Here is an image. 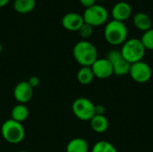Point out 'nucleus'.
I'll return each mask as SVG.
<instances>
[{
    "instance_id": "f257e3e1",
    "label": "nucleus",
    "mask_w": 153,
    "mask_h": 152,
    "mask_svg": "<svg viewBox=\"0 0 153 152\" xmlns=\"http://www.w3.org/2000/svg\"><path fill=\"white\" fill-rule=\"evenodd\" d=\"M74 57L82 66H91L98 59L96 47L88 40H80L74 46Z\"/></svg>"
},
{
    "instance_id": "f03ea898",
    "label": "nucleus",
    "mask_w": 153,
    "mask_h": 152,
    "mask_svg": "<svg viewBox=\"0 0 153 152\" xmlns=\"http://www.w3.org/2000/svg\"><path fill=\"white\" fill-rule=\"evenodd\" d=\"M128 35V30L124 22L115 19L109 21L104 29V36L106 40L114 46L124 44Z\"/></svg>"
},
{
    "instance_id": "7ed1b4c3",
    "label": "nucleus",
    "mask_w": 153,
    "mask_h": 152,
    "mask_svg": "<svg viewBox=\"0 0 153 152\" xmlns=\"http://www.w3.org/2000/svg\"><path fill=\"white\" fill-rule=\"evenodd\" d=\"M145 51L146 49L143 47L141 39L136 38L126 39L120 50L123 58L129 62L131 65L139 61H143Z\"/></svg>"
},
{
    "instance_id": "20e7f679",
    "label": "nucleus",
    "mask_w": 153,
    "mask_h": 152,
    "mask_svg": "<svg viewBox=\"0 0 153 152\" xmlns=\"http://www.w3.org/2000/svg\"><path fill=\"white\" fill-rule=\"evenodd\" d=\"M1 133L4 140L11 144H18L25 137V130L22 124L13 119H8L3 123Z\"/></svg>"
},
{
    "instance_id": "39448f33",
    "label": "nucleus",
    "mask_w": 153,
    "mask_h": 152,
    "mask_svg": "<svg viewBox=\"0 0 153 152\" xmlns=\"http://www.w3.org/2000/svg\"><path fill=\"white\" fill-rule=\"evenodd\" d=\"M82 17L84 22L89 23L93 27L99 26L107 22L108 18V12L103 5L94 4L89 7H86Z\"/></svg>"
},
{
    "instance_id": "423d86ee",
    "label": "nucleus",
    "mask_w": 153,
    "mask_h": 152,
    "mask_svg": "<svg viewBox=\"0 0 153 152\" xmlns=\"http://www.w3.org/2000/svg\"><path fill=\"white\" fill-rule=\"evenodd\" d=\"M72 111L78 119L90 121L95 116V105L87 98H78L72 104Z\"/></svg>"
},
{
    "instance_id": "0eeeda50",
    "label": "nucleus",
    "mask_w": 153,
    "mask_h": 152,
    "mask_svg": "<svg viewBox=\"0 0 153 152\" xmlns=\"http://www.w3.org/2000/svg\"><path fill=\"white\" fill-rule=\"evenodd\" d=\"M129 74L135 82L145 83L151 80L152 71L149 64L143 61H139L131 65Z\"/></svg>"
},
{
    "instance_id": "6e6552de",
    "label": "nucleus",
    "mask_w": 153,
    "mask_h": 152,
    "mask_svg": "<svg viewBox=\"0 0 153 152\" xmlns=\"http://www.w3.org/2000/svg\"><path fill=\"white\" fill-rule=\"evenodd\" d=\"M94 77L108 79L113 75V65L107 58H98L91 66Z\"/></svg>"
},
{
    "instance_id": "1a4fd4ad",
    "label": "nucleus",
    "mask_w": 153,
    "mask_h": 152,
    "mask_svg": "<svg viewBox=\"0 0 153 152\" xmlns=\"http://www.w3.org/2000/svg\"><path fill=\"white\" fill-rule=\"evenodd\" d=\"M33 96V88L28 82H19L13 90V97L19 104H26L30 101Z\"/></svg>"
},
{
    "instance_id": "9d476101",
    "label": "nucleus",
    "mask_w": 153,
    "mask_h": 152,
    "mask_svg": "<svg viewBox=\"0 0 153 152\" xmlns=\"http://www.w3.org/2000/svg\"><path fill=\"white\" fill-rule=\"evenodd\" d=\"M62 25L68 30H79L82 25L84 23V20L82 14L77 12H68L66 13L61 20Z\"/></svg>"
},
{
    "instance_id": "9b49d317",
    "label": "nucleus",
    "mask_w": 153,
    "mask_h": 152,
    "mask_svg": "<svg viewBox=\"0 0 153 152\" xmlns=\"http://www.w3.org/2000/svg\"><path fill=\"white\" fill-rule=\"evenodd\" d=\"M132 13V6L129 3L126 1H120L114 4L112 8V16L113 19L125 22L130 17Z\"/></svg>"
},
{
    "instance_id": "f8f14e48",
    "label": "nucleus",
    "mask_w": 153,
    "mask_h": 152,
    "mask_svg": "<svg viewBox=\"0 0 153 152\" xmlns=\"http://www.w3.org/2000/svg\"><path fill=\"white\" fill-rule=\"evenodd\" d=\"M90 125L91 129L97 133H105L109 126V123L108 118L103 115H95L90 121Z\"/></svg>"
},
{
    "instance_id": "ddd939ff",
    "label": "nucleus",
    "mask_w": 153,
    "mask_h": 152,
    "mask_svg": "<svg viewBox=\"0 0 153 152\" xmlns=\"http://www.w3.org/2000/svg\"><path fill=\"white\" fill-rule=\"evenodd\" d=\"M135 27L143 31H146L152 28V19L149 14L144 12H137L133 18Z\"/></svg>"
},
{
    "instance_id": "4468645a",
    "label": "nucleus",
    "mask_w": 153,
    "mask_h": 152,
    "mask_svg": "<svg viewBox=\"0 0 153 152\" xmlns=\"http://www.w3.org/2000/svg\"><path fill=\"white\" fill-rule=\"evenodd\" d=\"M66 152H88L89 143L82 138L72 139L66 145Z\"/></svg>"
},
{
    "instance_id": "2eb2a0df",
    "label": "nucleus",
    "mask_w": 153,
    "mask_h": 152,
    "mask_svg": "<svg viewBox=\"0 0 153 152\" xmlns=\"http://www.w3.org/2000/svg\"><path fill=\"white\" fill-rule=\"evenodd\" d=\"M29 116V109L24 104H17L14 106L11 111V119L22 123Z\"/></svg>"
},
{
    "instance_id": "dca6fc26",
    "label": "nucleus",
    "mask_w": 153,
    "mask_h": 152,
    "mask_svg": "<svg viewBox=\"0 0 153 152\" xmlns=\"http://www.w3.org/2000/svg\"><path fill=\"white\" fill-rule=\"evenodd\" d=\"M112 65H113V74L117 76H124L129 74L131 64L127 62L126 59H124L123 56L118 60L115 61L114 63H112Z\"/></svg>"
},
{
    "instance_id": "f3484780",
    "label": "nucleus",
    "mask_w": 153,
    "mask_h": 152,
    "mask_svg": "<svg viewBox=\"0 0 153 152\" xmlns=\"http://www.w3.org/2000/svg\"><path fill=\"white\" fill-rule=\"evenodd\" d=\"M94 74L91 66H82L77 73V81L82 85H88L92 82Z\"/></svg>"
},
{
    "instance_id": "a211bd4d",
    "label": "nucleus",
    "mask_w": 153,
    "mask_h": 152,
    "mask_svg": "<svg viewBox=\"0 0 153 152\" xmlns=\"http://www.w3.org/2000/svg\"><path fill=\"white\" fill-rule=\"evenodd\" d=\"M36 5V0H14L13 7L21 13H27L34 9Z\"/></svg>"
},
{
    "instance_id": "6ab92c4d",
    "label": "nucleus",
    "mask_w": 153,
    "mask_h": 152,
    "mask_svg": "<svg viewBox=\"0 0 153 152\" xmlns=\"http://www.w3.org/2000/svg\"><path fill=\"white\" fill-rule=\"evenodd\" d=\"M91 152H118L117 148L109 142L107 141H100L97 142L93 147Z\"/></svg>"
},
{
    "instance_id": "aec40b11",
    "label": "nucleus",
    "mask_w": 153,
    "mask_h": 152,
    "mask_svg": "<svg viewBox=\"0 0 153 152\" xmlns=\"http://www.w3.org/2000/svg\"><path fill=\"white\" fill-rule=\"evenodd\" d=\"M141 41L145 49L153 50V28H151L143 32L141 38Z\"/></svg>"
},
{
    "instance_id": "412c9836",
    "label": "nucleus",
    "mask_w": 153,
    "mask_h": 152,
    "mask_svg": "<svg viewBox=\"0 0 153 152\" xmlns=\"http://www.w3.org/2000/svg\"><path fill=\"white\" fill-rule=\"evenodd\" d=\"M79 33H80V36L82 38V39H88L90 38L92 33H93V26H91V24L89 23H86L84 22L82 27L79 29Z\"/></svg>"
},
{
    "instance_id": "4be33fe9",
    "label": "nucleus",
    "mask_w": 153,
    "mask_h": 152,
    "mask_svg": "<svg viewBox=\"0 0 153 152\" xmlns=\"http://www.w3.org/2000/svg\"><path fill=\"white\" fill-rule=\"evenodd\" d=\"M122 57V55H121V52L117 50V49H112V50H109L107 54V56L106 58L112 64L114 63L115 61L118 60L119 58Z\"/></svg>"
},
{
    "instance_id": "5701e85b",
    "label": "nucleus",
    "mask_w": 153,
    "mask_h": 152,
    "mask_svg": "<svg viewBox=\"0 0 153 152\" xmlns=\"http://www.w3.org/2000/svg\"><path fill=\"white\" fill-rule=\"evenodd\" d=\"M27 82L30 85V87L33 88V89L39 85V78L38 76H31Z\"/></svg>"
},
{
    "instance_id": "b1692460",
    "label": "nucleus",
    "mask_w": 153,
    "mask_h": 152,
    "mask_svg": "<svg viewBox=\"0 0 153 152\" xmlns=\"http://www.w3.org/2000/svg\"><path fill=\"white\" fill-rule=\"evenodd\" d=\"M106 112V108L103 105H95V115L103 116Z\"/></svg>"
},
{
    "instance_id": "393cba45",
    "label": "nucleus",
    "mask_w": 153,
    "mask_h": 152,
    "mask_svg": "<svg viewBox=\"0 0 153 152\" xmlns=\"http://www.w3.org/2000/svg\"><path fill=\"white\" fill-rule=\"evenodd\" d=\"M80 2L82 3V5H84L85 7H89L92 4H95L96 0H80Z\"/></svg>"
},
{
    "instance_id": "a878e982",
    "label": "nucleus",
    "mask_w": 153,
    "mask_h": 152,
    "mask_svg": "<svg viewBox=\"0 0 153 152\" xmlns=\"http://www.w3.org/2000/svg\"><path fill=\"white\" fill-rule=\"evenodd\" d=\"M8 2H9V0H0V6L5 5Z\"/></svg>"
},
{
    "instance_id": "bb28decb",
    "label": "nucleus",
    "mask_w": 153,
    "mask_h": 152,
    "mask_svg": "<svg viewBox=\"0 0 153 152\" xmlns=\"http://www.w3.org/2000/svg\"><path fill=\"white\" fill-rule=\"evenodd\" d=\"M3 51V46H2V44L0 43V53Z\"/></svg>"
},
{
    "instance_id": "cd10ccee",
    "label": "nucleus",
    "mask_w": 153,
    "mask_h": 152,
    "mask_svg": "<svg viewBox=\"0 0 153 152\" xmlns=\"http://www.w3.org/2000/svg\"><path fill=\"white\" fill-rule=\"evenodd\" d=\"M18 152H27V151H18Z\"/></svg>"
},
{
    "instance_id": "c85d7f7f",
    "label": "nucleus",
    "mask_w": 153,
    "mask_h": 152,
    "mask_svg": "<svg viewBox=\"0 0 153 152\" xmlns=\"http://www.w3.org/2000/svg\"><path fill=\"white\" fill-rule=\"evenodd\" d=\"M100 1H103V0H100Z\"/></svg>"
}]
</instances>
